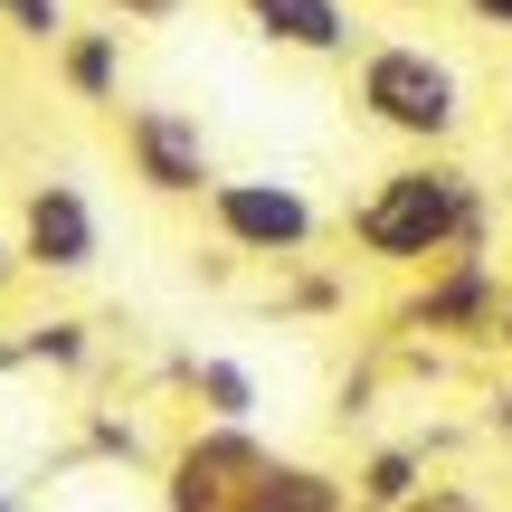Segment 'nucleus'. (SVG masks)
<instances>
[{
  "mask_svg": "<svg viewBox=\"0 0 512 512\" xmlns=\"http://www.w3.org/2000/svg\"><path fill=\"white\" fill-rule=\"evenodd\" d=\"M342 238L380 275H427V266H446V256L494 247V209H484V181L456 152H399V162L342 209Z\"/></svg>",
  "mask_w": 512,
  "mask_h": 512,
  "instance_id": "nucleus-1",
  "label": "nucleus"
},
{
  "mask_svg": "<svg viewBox=\"0 0 512 512\" xmlns=\"http://www.w3.org/2000/svg\"><path fill=\"white\" fill-rule=\"evenodd\" d=\"M351 114L370 133L408 152H456L465 124H475V95H465V67L427 38H370L361 67H351Z\"/></svg>",
  "mask_w": 512,
  "mask_h": 512,
  "instance_id": "nucleus-2",
  "label": "nucleus"
},
{
  "mask_svg": "<svg viewBox=\"0 0 512 512\" xmlns=\"http://www.w3.org/2000/svg\"><path fill=\"white\" fill-rule=\"evenodd\" d=\"M200 219H209V238L228 256H256V266H294V256H313V238H323V200L304 181H285V171H228L200 200Z\"/></svg>",
  "mask_w": 512,
  "mask_h": 512,
  "instance_id": "nucleus-3",
  "label": "nucleus"
},
{
  "mask_svg": "<svg viewBox=\"0 0 512 512\" xmlns=\"http://www.w3.org/2000/svg\"><path fill=\"white\" fill-rule=\"evenodd\" d=\"M266 475H275V446L256 427H219V418H190L162 446V465H152L162 512H238Z\"/></svg>",
  "mask_w": 512,
  "mask_h": 512,
  "instance_id": "nucleus-4",
  "label": "nucleus"
},
{
  "mask_svg": "<svg viewBox=\"0 0 512 512\" xmlns=\"http://www.w3.org/2000/svg\"><path fill=\"white\" fill-rule=\"evenodd\" d=\"M389 332H408V342H456V351H494V332H503V266H494V247L408 275Z\"/></svg>",
  "mask_w": 512,
  "mask_h": 512,
  "instance_id": "nucleus-5",
  "label": "nucleus"
},
{
  "mask_svg": "<svg viewBox=\"0 0 512 512\" xmlns=\"http://www.w3.org/2000/svg\"><path fill=\"white\" fill-rule=\"evenodd\" d=\"M124 181L143 190V200H190L200 209L228 171H219L209 124L190 105H124Z\"/></svg>",
  "mask_w": 512,
  "mask_h": 512,
  "instance_id": "nucleus-6",
  "label": "nucleus"
},
{
  "mask_svg": "<svg viewBox=\"0 0 512 512\" xmlns=\"http://www.w3.org/2000/svg\"><path fill=\"white\" fill-rule=\"evenodd\" d=\"M10 238H19V256H29V275L76 285V275H95V256H105V219H95V200L76 181H29Z\"/></svg>",
  "mask_w": 512,
  "mask_h": 512,
  "instance_id": "nucleus-7",
  "label": "nucleus"
},
{
  "mask_svg": "<svg viewBox=\"0 0 512 512\" xmlns=\"http://www.w3.org/2000/svg\"><path fill=\"white\" fill-rule=\"evenodd\" d=\"M238 19L275 57H313V67H361V48H370L351 0H238Z\"/></svg>",
  "mask_w": 512,
  "mask_h": 512,
  "instance_id": "nucleus-8",
  "label": "nucleus"
},
{
  "mask_svg": "<svg viewBox=\"0 0 512 512\" xmlns=\"http://www.w3.org/2000/svg\"><path fill=\"white\" fill-rule=\"evenodd\" d=\"M124 57H133V38L114 29V19H86V29H67L48 48V67H57V86H67V105L124 114Z\"/></svg>",
  "mask_w": 512,
  "mask_h": 512,
  "instance_id": "nucleus-9",
  "label": "nucleus"
},
{
  "mask_svg": "<svg viewBox=\"0 0 512 512\" xmlns=\"http://www.w3.org/2000/svg\"><path fill=\"white\" fill-rule=\"evenodd\" d=\"M181 389H190V418L256 427V370L238 361V351H190V361H181Z\"/></svg>",
  "mask_w": 512,
  "mask_h": 512,
  "instance_id": "nucleus-10",
  "label": "nucleus"
},
{
  "mask_svg": "<svg viewBox=\"0 0 512 512\" xmlns=\"http://www.w3.org/2000/svg\"><path fill=\"white\" fill-rule=\"evenodd\" d=\"M427 484H437V475H427V446H408V437H380L361 465H351V494H361V512H408Z\"/></svg>",
  "mask_w": 512,
  "mask_h": 512,
  "instance_id": "nucleus-11",
  "label": "nucleus"
},
{
  "mask_svg": "<svg viewBox=\"0 0 512 512\" xmlns=\"http://www.w3.org/2000/svg\"><path fill=\"white\" fill-rule=\"evenodd\" d=\"M266 494L285 512H361V494H351V475H332V465H304V456H275Z\"/></svg>",
  "mask_w": 512,
  "mask_h": 512,
  "instance_id": "nucleus-12",
  "label": "nucleus"
},
{
  "mask_svg": "<svg viewBox=\"0 0 512 512\" xmlns=\"http://www.w3.org/2000/svg\"><path fill=\"white\" fill-rule=\"evenodd\" d=\"M19 351H29V370H57V380H76V370L95 361V332L76 323V313H38V323L19 332Z\"/></svg>",
  "mask_w": 512,
  "mask_h": 512,
  "instance_id": "nucleus-13",
  "label": "nucleus"
},
{
  "mask_svg": "<svg viewBox=\"0 0 512 512\" xmlns=\"http://www.w3.org/2000/svg\"><path fill=\"white\" fill-rule=\"evenodd\" d=\"M0 29H10V38H29V48H57L76 19H67V0H0Z\"/></svg>",
  "mask_w": 512,
  "mask_h": 512,
  "instance_id": "nucleus-14",
  "label": "nucleus"
},
{
  "mask_svg": "<svg viewBox=\"0 0 512 512\" xmlns=\"http://www.w3.org/2000/svg\"><path fill=\"white\" fill-rule=\"evenodd\" d=\"M86 446H95V456L143 465V427H133V418H114V408H95V418H86Z\"/></svg>",
  "mask_w": 512,
  "mask_h": 512,
  "instance_id": "nucleus-15",
  "label": "nucleus"
},
{
  "mask_svg": "<svg viewBox=\"0 0 512 512\" xmlns=\"http://www.w3.org/2000/svg\"><path fill=\"white\" fill-rule=\"evenodd\" d=\"M95 10H105L114 29H171V19H181L190 0H95Z\"/></svg>",
  "mask_w": 512,
  "mask_h": 512,
  "instance_id": "nucleus-16",
  "label": "nucleus"
},
{
  "mask_svg": "<svg viewBox=\"0 0 512 512\" xmlns=\"http://www.w3.org/2000/svg\"><path fill=\"white\" fill-rule=\"evenodd\" d=\"M408 512H494V503H484L475 484H456V475H437V484H427V494L408 503Z\"/></svg>",
  "mask_w": 512,
  "mask_h": 512,
  "instance_id": "nucleus-17",
  "label": "nucleus"
},
{
  "mask_svg": "<svg viewBox=\"0 0 512 512\" xmlns=\"http://www.w3.org/2000/svg\"><path fill=\"white\" fill-rule=\"evenodd\" d=\"M465 19H475V29H503V38H512V0H465Z\"/></svg>",
  "mask_w": 512,
  "mask_h": 512,
  "instance_id": "nucleus-18",
  "label": "nucleus"
},
{
  "mask_svg": "<svg viewBox=\"0 0 512 512\" xmlns=\"http://www.w3.org/2000/svg\"><path fill=\"white\" fill-rule=\"evenodd\" d=\"M29 275V256H19V238H0V304H10V285Z\"/></svg>",
  "mask_w": 512,
  "mask_h": 512,
  "instance_id": "nucleus-19",
  "label": "nucleus"
},
{
  "mask_svg": "<svg viewBox=\"0 0 512 512\" xmlns=\"http://www.w3.org/2000/svg\"><path fill=\"white\" fill-rule=\"evenodd\" d=\"M494 351L512 361V266H503V332H494Z\"/></svg>",
  "mask_w": 512,
  "mask_h": 512,
  "instance_id": "nucleus-20",
  "label": "nucleus"
},
{
  "mask_svg": "<svg viewBox=\"0 0 512 512\" xmlns=\"http://www.w3.org/2000/svg\"><path fill=\"white\" fill-rule=\"evenodd\" d=\"M494 437L512 446V389H494Z\"/></svg>",
  "mask_w": 512,
  "mask_h": 512,
  "instance_id": "nucleus-21",
  "label": "nucleus"
},
{
  "mask_svg": "<svg viewBox=\"0 0 512 512\" xmlns=\"http://www.w3.org/2000/svg\"><path fill=\"white\" fill-rule=\"evenodd\" d=\"M10 370H29V351H19V342H0V380H10Z\"/></svg>",
  "mask_w": 512,
  "mask_h": 512,
  "instance_id": "nucleus-22",
  "label": "nucleus"
},
{
  "mask_svg": "<svg viewBox=\"0 0 512 512\" xmlns=\"http://www.w3.org/2000/svg\"><path fill=\"white\" fill-rule=\"evenodd\" d=\"M238 512H285V503H275V494H266V484H256V494H247V503H238Z\"/></svg>",
  "mask_w": 512,
  "mask_h": 512,
  "instance_id": "nucleus-23",
  "label": "nucleus"
},
{
  "mask_svg": "<svg viewBox=\"0 0 512 512\" xmlns=\"http://www.w3.org/2000/svg\"><path fill=\"white\" fill-rule=\"evenodd\" d=\"M380 10H427V0H380Z\"/></svg>",
  "mask_w": 512,
  "mask_h": 512,
  "instance_id": "nucleus-24",
  "label": "nucleus"
},
{
  "mask_svg": "<svg viewBox=\"0 0 512 512\" xmlns=\"http://www.w3.org/2000/svg\"><path fill=\"white\" fill-rule=\"evenodd\" d=\"M0 512H19V494H10V484H0Z\"/></svg>",
  "mask_w": 512,
  "mask_h": 512,
  "instance_id": "nucleus-25",
  "label": "nucleus"
},
{
  "mask_svg": "<svg viewBox=\"0 0 512 512\" xmlns=\"http://www.w3.org/2000/svg\"><path fill=\"white\" fill-rule=\"evenodd\" d=\"M503 114H512V76H503Z\"/></svg>",
  "mask_w": 512,
  "mask_h": 512,
  "instance_id": "nucleus-26",
  "label": "nucleus"
}]
</instances>
